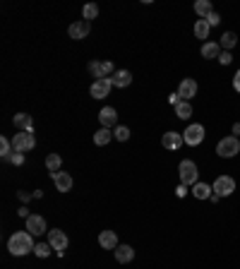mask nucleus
<instances>
[{
	"instance_id": "nucleus-1",
	"label": "nucleus",
	"mask_w": 240,
	"mask_h": 269,
	"mask_svg": "<svg viewBox=\"0 0 240 269\" xmlns=\"http://www.w3.org/2000/svg\"><path fill=\"white\" fill-rule=\"evenodd\" d=\"M36 248L34 245V241H31V233L29 231H17L10 236L8 241V250L15 255V257H22V255H27V252H31Z\"/></svg>"
},
{
	"instance_id": "nucleus-2",
	"label": "nucleus",
	"mask_w": 240,
	"mask_h": 269,
	"mask_svg": "<svg viewBox=\"0 0 240 269\" xmlns=\"http://www.w3.org/2000/svg\"><path fill=\"white\" fill-rule=\"evenodd\" d=\"M178 176H180V185L192 187L194 183H199V171H197V164L190 161V159H183L178 164Z\"/></svg>"
},
{
	"instance_id": "nucleus-3",
	"label": "nucleus",
	"mask_w": 240,
	"mask_h": 269,
	"mask_svg": "<svg viewBox=\"0 0 240 269\" xmlns=\"http://www.w3.org/2000/svg\"><path fill=\"white\" fill-rule=\"evenodd\" d=\"M216 154L221 159H233L240 154V139L235 135H226L223 139H219L216 144Z\"/></svg>"
},
{
	"instance_id": "nucleus-4",
	"label": "nucleus",
	"mask_w": 240,
	"mask_h": 269,
	"mask_svg": "<svg viewBox=\"0 0 240 269\" xmlns=\"http://www.w3.org/2000/svg\"><path fill=\"white\" fill-rule=\"evenodd\" d=\"M204 137H207V130H204L202 123H190L183 132V139L187 147H199L204 142Z\"/></svg>"
},
{
	"instance_id": "nucleus-5",
	"label": "nucleus",
	"mask_w": 240,
	"mask_h": 269,
	"mask_svg": "<svg viewBox=\"0 0 240 269\" xmlns=\"http://www.w3.org/2000/svg\"><path fill=\"white\" fill-rule=\"evenodd\" d=\"M12 147H15L17 154H27V151H31V149L36 147V137L31 132H17L12 137Z\"/></svg>"
},
{
	"instance_id": "nucleus-6",
	"label": "nucleus",
	"mask_w": 240,
	"mask_h": 269,
	"mask_svg": "<svg viewBox=\"0 0 240 269\" xmlns=\"http://www.w3.org/2000/svg\"><path fill=\"white\" fill-rule=\"evenodd\" d=\"M214 195L219 197H228L235 193V180H233L231 176H219L216 180H214Z\"/></svg>"
},
{
	"instance_id": "nucleus-7",
	"label": "nucleus",
	"mask_w": 240,
	"mask_h": 269,
	"mask_svg": "<svg viewBox=\"0 0 240 269\" xmlns=\"http://www.w3.org/2000/svg\"><path fill=\"white\" fill-rule=\"evenodd\" d=\"M89 72L96 77V80H106V77H111L115 72V67H113L111 60H92L89 63Z\"/></svg>"
},
{
	"instance_id": "nucleus-8",
	"label": "nucleus",
	"mask_w": 240,
	"mask_h": 269,
	"mask_svg": "<svg viewBox=\"0 0 240 269\" xmlns=\"http://www.w3.org/2000/svg\"><path fill=\"white\" fill-rule=\"evenodd\" d=\"M99 121H101V128L115 130L118 128V111L113 106H103L101 111H99Z\"/></svg>"
},
{
	"instance_id": "nucleus-9",
	"label": "nucleus",
	"mask_w": 240,
	"mask_h": 269,
	"mask_svg": "<svg viewBox=\"0 0 240 269\" xmlns=\"http://www.w3.org/2000/svg\"><path fill=\"white\" fill-rule=\"evenodd\" d=\"M111 77H106V80H94L92 87H89V94H92L94 99H106L108 94H111Z\"/></svg>"
},
{
	"instance_id": "nucleus-10",
	"label": "nucleus",
	"mask_w": 240,
	"mask_h": 269,
	"mask_svg": "<svg viewBox=\"0 0 240 269\" xmlns=\"http://www.w3.org/2000/svg\"><path fill=\"white\" fill-rule=\"evenodd\" d=\"M48 243H51V248H53V250H58V255H63L70 241H67L65 231H60V228H53V231H48Z\"/></svg>"
},
{
	"instance_id": "nucleus-11",
	"label": "nucleus",
	"mask_w": 240,
	"mask_h": 269,
	"mask_svg": "<svg viewBox=\"0 0 240 269\" xmlns=\"http://www.w3.org/2000/svg\"><path fill=\"white\" fill-rule=\"evenodd\" d=\"M178 96L183 101H190L192 96H197V82H194L192 77H185L183 82L178 84Z\"/></svg>"
},
{
	"instance_id": "nucleus-12",
	"label": "nucleus",
	"mask_w": 240,
	"mask_h": 269,
	"mask_svg": "<svg viewBox=\"0 0 240 269\" xmlns=\"http://www.w3.org/2000/svg\"><path fill=\"white\" fill-rule=\"evenodd\" d=\"M51 178H53V185H56L58 193H70L72 190V173L58 171V173H51Z\"/></svg>"
},
{
	"instance_id": "nucleus-13",
	"label": "nucleus",
	"mask_w": 240,
	"mask_h": 269,
	"mask_svg": "<svg viewBox=\"0 0 240 269\" xmlns=\"http://www.w3.org/2000/svg\"><path fill=\"white\" fill-rule=\"evenodd\" d=\"M161 144L166 149H171V151H176V149H180L185 144V139H183V132H173V130H168L164 137H161Z\"/></svg>"
},
{
	"instance_id": "nucleus-14",
	"label": "nucleus",
	"mask_w": 240,
	"mask_h": 269,
	"mask_svg": "<svg viewBox=\"0 0 240 269\" xmlns=\"http://www.w3.org/2000/svg\"><path fill=\"white\" fill-rule=\"evenodd\" d=\"M67 34H70V39H72V41H82V39H87V34H89V22H84V19L72 22V24H70V29H67Z\"/></svg>"
},
{
	"instance_id": "nucleus-15",
	"label": "nucleus",
	"mask_w": 240,
	"mask_h": 269,
	"mask_svg": "<svg viewBox=\"0 0 240 269\" xmlns=\"http://www.w3.org/2000/svg\"><path fill=\"white\" fill-rule=\"evenodd\" d=\"M27 231L31 236H41V233H46V219L44 216H38V214H31L27 219Z\"/></svg>"
},
{
	"instance_id": "nucleus-16",
	"label": "nucleus",
	"mask_w": 240,
	"mask_h": 269,
	"mask_svg": "<svg viewBox=\"0 0 240 269\" xmlns=\"http://www.w3.org/2000/svg\"><path fill=\"white\" fill-rule=\"evenodd\" d=\"M12 123H15V128H17L19 132H31V135H34V121H31L29 113H15Z\"/></svg>"
},
{
	"instance_id": "nucleus-17",
	"label": "nucleus",
	"mask_w": 240,
	"mask_h": 269,
	"mask_svg": "<svg viewBox=\"0 0 240 269\" xmlns=\"http://www.w3.org/2000/svg\"><path fill=\"white\" fill-rule=\"evenodd\" d=\"M99 245L103 250H115L120 243H118V233L115 231H101L99 233Z\"/></svg>"
},
{
	"instance_id": "nucleus-18",
	"label": "nucleus",
	"mask_w": 240,
	"mask_h": 269,
	"mask_svg": "<svg viewBox=\"0 0 240 269\" xmlns=\"http://www.w3.org/2000/svg\"><path fill=\"white\" fill-rule=\"evenodd\" d=\"M113 255H115V260H118L120 264H128V262L135 260V248H130V245H118V248L113 250Z\"/></svg>"
},
{
	"instance_id": "nucleus-19",
	"label": "nucleus",
	"mask_w": 240,
	"mask_h": 269,
	"mask_svg": "<svg viewBox=\"0 0 240 269\" xmlns=\"http://www.w3.org/2000/svg\"><path fill=\"white\" fill-rule=\"evenodd\" d=\"M192 195L197 197V200H212V195H214V187L209 185V183H194L192 185Z\"/></svg>"
},
{
	"instance_id": "nucleus-20",
	"label": "nucleus",
	"mask_w": 240,
	"mask_h": 269,
	"mask_svg": "<svg viewBox=\"0 0 240 269\" xmlns=\"http://www.w3.org/2000/svg\"><path fill=\"white\" fill-rule=\"evenodd\" d=\"M111 82H113V87L125 89V87H130V82H132V74H130L128 70H115V72L111 74Z\"/></svg>"
},
{
	"instance_id": "nucleus-21",
	"label": "nucleus",
	"mask_w": 240,
	"mask_h": 269,
	"mask_svg": "<svg viewBox=\"0 0 240 269\" xmlns=\"http://www.w3.org/2000/svg\"><path fill=\"white\" fill-rule=\"evenodd\" d=\"M202 56L207 58V60H219V56H221V46L216 44V41H207V44H202Z\"/></svg>"
},
{
	"instance_id": "nucleus-22",
	"label": "nucleus",
	"mask_w": 240,
	"mask_h": 269,
	"mask_svg": "<svg viewBox=\"0 0 240 269\" xmlns=\"http://www.w3.org/2000/svg\"><path fill=\"white\" fill-rule=\"evenodd\" d=\"M209 34H212V27H209V22H207V19H197V22H194V36L202 39L204 44H207Z\"/></svg>"
},
{
	"instance_id": "nucleus-23",
	"label": "nucleus",
	"mask_w": 240,
	"mask_h": 269,
	"mask_svg": "<svg viewBox=\"0 0 240 269\" xmlns=\"http://www.w3.org/2000/svg\"><path fill=\"white\" fill-rule=\"evenodd\" d=\"M235 44H238V36H235V31H223V34H221V41H219V46H221L223 51H231V48H235Z\"/></svg>"
},
{
	"instance_id": "nucleus-24",
	"label": "nucleus",
	"mask_w": 240,
	"mask_h": 269,
	"mask_svg": "<svg viewBox=\"0 0 240 269\" xmlns=\"http://www.w3.org/2000/svg\"><path fill=\"white\" fill-rule=\"evenodd\" d=\"M176 116L180 118V121H190V118H192V103H190V101H180L176 106Z\"/></svg>"
},
{
	"instance_id": "nucleus-25",
	"label": "nucleus",
	"mask_w": 240,
	"mask_h": 269,
	"mask_svg": "<svg viewBox=\"0 0 240 269\" xmlns=\"http://www.w3.org/2000/svg\"><path fill=\"white\" fill-rule=\"evenodd\" d=\"M194 12H197L202 19H207L214 12V8H212V3H209V0H197V3H194Z\"/></svg>"
},
{
	"instance_id": "nucleus-26",
	"label": "nucleus",
	"mask_w": 240,
	"mask_h": 269,
	"mask_svg": "<svg viewBox=\"0 0 240 269\" xmlns=\"http://www.w3.org/2000/svg\"><path fill=\"white\" fill-rule=\"evenodd\" d=\"M60 166H63V157L51 151V154L46 157V168L51 171V173H58V171H60Z\"/></svg>"
},
{
	"instance_id": "nucleus-27",
	"label": "nucleus",
	"mask_w": 240,
	"mask_h": 269,
	"mask_svg": "<svg viewBox=\"0 0 240 269\" xmlns=\"http://www.w3.org/2000/svg\"><path fill=\"white\" fill-rule=\"evenodd\" d=\"M82 15H84V22H92V19L99 17V5L96 3H87L82 8Z\"/></svg>"
},
{
	"instance_id": "nucleus-28",
	"label": "nucleus",
	"mask_w": 240,
	"mask_h": 269,
	"mask_svg": "<svg viewBox=\"0 0 240 269\" xmlns=\"http://www.w3.org/2000/svg\"><path fill=\"white\" fill-rule=\"evenodd\" d=\"M12 139H8V137H0V157L3 159H12V154H15V151H12Z\"/></svg>"
},
{
	"instance_id": "nucleus-29",
	"label": "nucleus",
	"mask_w": 240,
	"mask_h": 269,
	"mask_svg": "<svg viewBox=\"0 0 240 269\" xmlns=\"http://www.w3.org/2000/svg\"><path fill=\"white\" fill-rule=\"evenodd\" d=\"M111 137H113V132L108 130V128H101V130L94 135V142H96L99 147H103V144H108V142H111Z\"/></svg>"
},
{
	"instance_id": "nucleus-30",
	"label": "nucleus",
	"mask_w": 240,
	"mask_h": 269,
	"mask_svg": "<svg viewBox=\"0 0 240 269\" xmlns=\"http://www.w3.org/2000/svg\"><path fill=\"white\" fill-rule=\"evenodd\" d=\"M34 255H36V257H41V260H46L48 255H51V243H36Z\"/></svg>"
},
{
	"instance_id": "nucleus-31",
	"label": "nucleus",
	"mask_w": 240,
	"mask_h": 269,
	"mask_svg": "<svg viewBox=\"0 0 240 269\" xmlns=\"http://www.w3.org/2000/svg\"><path fill=\"white\" fill-rule=\"evenodd\" d=\"M113 137L120 139V142H128V139H130V128H125V125H118V128L113 130Z\"/></svg>"
},
{
	"instance_id": "nucleus-32",
	"label": "nucleus",
	"mask_w": 240,
	"mask_h": 269,
	"mask_svg": "<svg viewBox=\"0 0 240 269\" xmlns=\"http://www.w3.org/2000/svg\"><path fill=\"white\" fill-rule=\"evenodd\" d=\"M219 63H221V65H231V63H233L231 51H221V56H219Z\"/></svg>"
},
{
	"instance_id": "nucleus-33",
	"label": "nucleus",
	"mask_w": 240,
	"mask_h": 269,
	"mask_svg": "<svg viewBox=\"0 0 240 269\" xmlns=\"http://www.w3.org/2000/svg\"><path fill=\"white\" fill-rule=\"evenodd\" d=\"M207 22H209V27H219V24H221V17H219V12H212V15L207 17Z\"/></svg>"
},
{
	"instance_id": "nucleus-34",
	"label": "nucleus",
	"mask_w": 240,
	"mask_h": 269,
	"mask_svg": "<svg viewBox=\"0 0 240 269\" xmlns=\"http://www.w3.org/2000/svg\"><path fill=\"white\" fill-rule=\"evenodd\" d=\"M10 161H12V164H15V166H22V164H24V154H17V151H15V154H12V159H10Z\"/></svg>"
},
{
	"instance_id": "nucleus-35",
	"label": "nucleus",
	"mask_w": 240,
	"mask_h": 269,
	"mask_svg": "<svg viewBox=\"0 0 240 269\" xmlns=\"http://www.w3.org/2000/svg\"><path fill=\"white\" fill-rule=\"evenodd\" d=\"M183 101V99H180V96H178V92L176 94H171V96H168V103H171V106H173V108H176L178 103Z\"/></svg>"
},
{
	"instance_id": "nucleus-36",
	"label": "nucleus",
	"mask_w": 240,
	"mask_h": 269,
	"mask_svg": "<svg viewBox=\"0 0 240 269\" xmlns=\"http://www.w3.org/2000/svg\"><path fill=\"white\" fill-rule=\"evenodd\" d=\"M233 89H235V92L240 94V70L235 72V77H233Z\"/></svg>"
},
{
	"instance_id": "nucleus-37",
	"label": "nucleus",
	"mask_w": 240,
	"mask_h": 269,
	"mask_svg": "<svg viewBox=\"0 0 240 269\" xmlns=\"http://www.w3.org/2000/svg\"><path fill=\"white\" fill-rule=\"evenodd\" d=\"M176 195H178V197H185V195H187V187H185V185H178Z\"/></svg>"
},
{
	"instance_id": "nucleus-38",
	"label": "nucleus",
	"mask_w": 240,
	"mask_h": 269,
	"mask_svg": "<svg viewBox=\"0 0 240 269\" xmlns=\"http://www.w3.org/2000/svg\"><path fill=\"white\" fill-rule=\"evenodd\" d=\"M19 216H24V219H29V216H31V214H29V209H27V207H19Z\"/></svg>"
},
{
	"instance_id": "nucleus-39",
	"label": "nucleus",
	"mask_w": 240,
	"mask_h": 269,
	"mask_svg": "<svg viewBox=\"0 0 240 269\" xmlns=\"http://www.w3.org/2000/svg\"><path fill=\"white\" fill-rule=\"evenodd\" d=\"M17 197L22 200V202H29V200H31V195H29V193H17Z\"/></svg>"
},
{
	"instance_id": "nucleus-40",
	"label": "nucleus",
	"mask_w": 240,
	"mask_h": 269,
	"mask_svg": "<svg viewBox=\"0 0 240 269\" xmlns=\"http://www.w3.org/2000/svg\"><path fill=\"white\" fill-rule=\"evenodd\" d=\"M233 135H235V137L240 135V123H235V125H233Z\"/></svg>"
}]
</instances>
